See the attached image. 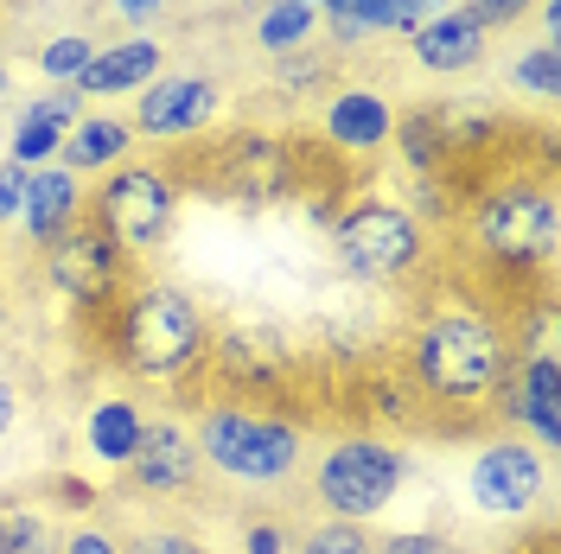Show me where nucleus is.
<instances>
[{
  "label": "nucleus",
  "mask_w": 561,
  "mask_h": 554,
  "mask_svg": "<svg viewBox=\"0 0 561 554\" xmlns=\"http://www.w3.org/2000/svg\"><path fill=\"white\" fill-rule=\"evenodd\" d=\"M396 370L415 395V415H440L447 427H472L491 415L497 377L511 370V325L479 300H434L409 325V338L396 350Z\"/></svg>",
  "instance_id": "1"
},
{
  "label": "nucleus",
  "mask_w": 561,
  "mask_h": 554,
  "mask_svg": "<svg viewBox=\"0 0 561 554\" xmlns=\"http://www.w3.org/2000/svg\"><path fill=\"white\" fill-rule=\"evenodd\" d=\"M103 345L108 363L135 382H185L205 370L210 319L205 307L173 287V280H128V293L103 312Z\"/></svg>",
  "instance_id": "2"
},
{
  "label": "nucleus",
  "mask_w": 561,
  "mask_h": 554,
  "mask_svg": "<svg viewBox=\"0 0 561 554\" xmlns=\"http://www.w3.org/2000/svg\"><path fill=\"white\" fill-rule=\"evenodd\" d=\"M472 249L504 287H524L529 275L556 268V185H549V160L524 173L479 178L472 185Z\"/></svg>",
  "instance_id": "3"
},
{
  "label": "nucleus",
  "mask_w": 561,
  "mask_h": 554,
  "mask_svg": "<svg viewBox=\"0 0 561 554\" xmlns=\"http://www.w3.org/2000/svg\"><path fill=\"white\" fill-rule=\"evenodd\" d=\"M198 465H210L217 478L249 490H275L300 472L307 459V427L280 408H255V402H205L198 427H192Z\"/></svg>",
  "instance_id": "4"
},
{
  "label": "nucleus",
  "mask_w": 561,
  "mask_h": 554,
  "mask_svg": "<svg viewBox=\"0 0 561 554\" xmlns=\"http://www.w3.org/2000/svg\"><path fill=\"white\" fill-rule=\"evenodd\" d=\"M179 192H185V185H179L173 166L122 160V166L103 173V185L83 198V217H90V223H96V230H103L128 262H140V255H153V249L173 236Z\"/></svg>",
  "instance_id": "5"
},
{
  "label": "nucleus",
  "mask_w": 561,
  "mask_h": 554,
  "mask_svg": "<svg viewBox=\"0 0 561 554\" xmlns=\"http://www.w3.org/2000/svg\"><path fill=\"white\" fill-rule=\"evenodd\" d=\"M332 249H339L351 280L396 287V280L421 275V262H427V223H415L409 205H389V198H351L332 217Z\"/></svg>",
  "instance_id": "6"
},
{
  "label": "nucleus",
  "mask_w": 561,
  "mask_h": 554,
  "mask_svg": "<svg viewBox=\"0 0 561 554\" xmlns=\"http://www.w3.org/2000/svg\"><path fill=\"white\" fill-rule=\"evenodd\" d=\"M402 485H409V452L396 440H383V434L332 440L313 472V497L325 504V517L339 522H377Z\"/></svg>",
  "instance_id": "7"
},
{
  "label": "nucleus",
  "mask_w": 561,
  "mask_h": 554,
  "mask_svg": "<svg viewBox=\"0 0 561 554\" xmlns=\"http://www.w3.org/2000/svg\"><path fill=\"white\" fill-rule=\"evenodd\" d=\"M205 370L217 377L224 402H255V395H280L294 377V338L275 319H224L210 325Z\"/></svg>",
  "instance_id": "8"
},
{
  "label": "nucleus",
  "mask_w": 561,
  "mask_h": 554,
  "mask_svg": "<svg viewBox=\"0 0 561 554\" xmlns=\"http://www.w3.org/2000/svg\"><path fill=\"white\" fill-rule=\"evenodd\" d=\"M205 185L224 192L230 205L268 210V205H287V198L307 185V166H300V153L280 135L237 128L230 140H217V153L205 160Z\"/></svg>",
  "instance_id": "9"
},
{
  "label": "nucleus",
  "mask_w": 561,
  "mask_h": 554,
  "mask_svg": "<svg viewBox=\"0 0 561 554\" xmlns=\"http://www.w3.org/2000/svg\"><path fill=\"white\" fill-rule=\"evenodd\" d=\"M128 275H135V262L108 243L90 217H77L65 236L45 249V280H51V293L70 300L77 312H108L128 293Z\"/></svg>",
  "instance_id": "10"
},
{
  "label": "nucleus",
  "mask_w": 561,
  "mask_h": 554,
  "mask_svg": "<svg viewBox=\"0 0 561 554\" xmlns=\"http://www.w3.org/2000/svg\"><path fill=\"white\" fill-rule=\"evenodd\" d=\"M549 490V452H536L524 434H497L466 465V497L479 517H529Z\"/></svg>",
  "instance_id": "11"
},
{
  "label": "nucleus",
  "mask_w": 561,
  "mask_h": 554,
  "mask_svg": "<svg viewBox=\"0 0 561 554\" xmlns=\"http://www.w3.org/2000/svg\"><path fill=\"white\" fill-rule=\"evenodd\" d=\"M491 420L524 434L536 452L561 447V363L556 357H511V370L497 377Z\"/></svg>",
  "instance_id": "12"
},
{
  "label": "nucleus",
  "mask_w": 561,
  "mask_h": 554,
  "mask_svg": "<svg viewBox=\"0 0 561 554\" xmlns=\"http://www.w3.org/2000/svg\"><path fill=\"white\" fill-rule=\"evenodd\" d=\"M224 115V83L205 70H160L147 90H135V135L147 140H192Z\"/></svg>",
  "instance_id": "13"
},
{
  "label": "nucleus",
  "mask_w": 561,
  "mask_h": 554,
  "mask_svg": "<svg viewBox=\"0 0 561 554\" xmlns=\"http://www.w3.org/2000/svg\"><path fill=\"white\" fill-rule=\"evenodd\" d=\"M389 128H396V108L370 83H339L325 96V108H319V135L345 160H370L377 147H389Z\"/></svg>",
  "instance_id": "14"
},
{
  "label": "nucleus",
  "mask_w": 561,
  "mask_h": 554,
  "mask_svg": "<svg viewBox=\"0 0 561 554\" xmlns=\"http://www.w3.org/2000/svg\"><path fill=\"white\" fill-rule=\"evenodd\" d=\"M122 472H128V485L147 490V497H185V490L198 485L205 465H198V447H192V427H179V420H147L135 459H128Z\"/></svg>",
  "instance_id": "15"
},
{
  "label": "nucleus",
  "mask_w": 561,
  "mask_h": 554,
  "mask_svg": "<svg viewBox=\"0 0 561 554\" xmlns=\"http://www.w3.org/2000/svg\"><path fill=\"white\" fill-rule=\"evenodd\" d=\"M160 70H167V45H160V38H147V33L108 38V45H96L90 70L77 77V96H83V103H90V96H135V90H147Z\"/></svg>",
  "instance_id": "16"
},
{
  "label": "nucleus",
  "mask_w": 561,
  "mask_h": 554,
  "mask_svg": "<svg viewBox=\"0 0 561 554\" xmlns=\"http://www.w3.org/2000/svg\"><path fill=\"white\" fill-rule=\"evenodd\" d=\"M415 45V65L421 70H434V77H466V70H479L485 65V45L491 33L472 20V7H440L421 33H409Z\"/></svg>",
  "instance_id": "17"
},
{
  "label": "nucleus",
  "mask_w": 561,
  "mask_h": 554,
  "mask_svg": "<svg viewBox=\"0 0 561 554\" xmlns=\"http://www.w3.org/2000/svg\"><path fill=\"white\" fill-rule=\"evenodd\" d=\"M83 178L65 173L58 160L51 166H33V178H26V205H20V223H26V243L33 249H51L58 236H65L70 223L83 217Z\"/></svg>",
  "instance_id": "18"
},
{
  "label": "nucleus",
  "mask_w": 561,
  "mask_h": 554,
  "mask_svg": "<svg viewBox=\"0 0 561 554\" xmlns=\"http://www.w3.org/2000/svg\"><path fill=\"white\" fill-rule=\"evenodd\" d=\"M135 153V128L122 122V115H83L77 128L65 135V147H58V166L65 173H115L122 160Z\"/></svg>",
  "instance_id": "19"
},
{
  "label": "nucleus",
  "mask_w": 561,
  "mask_h": 554,
  "mask_svg": "<svg viewBox=\"0 0 561 554\" xmlns=\"http://www.w3.org/2000/svg\"><path fill=\"white\" fill-rule=\"evenodd\" d=\"M65 529L51 497L38 490H0V554H58Z\"/></svg>",
  "instance_id": "20"
},
{
  "label": "nucleus",
  "mask_w": 561,
  "mask_h": 554,
  "mask_svg": "<svg viewBox=\"0 0 561 554\" xmlns=\"http://www.w3.org/2000/svg\"><path fill=\"white\" fill-rule=\"evenodd\" d=\"M140 427H147V415H140L128 395H103V402H90V415H83V447H90L96 465L122 472L140 447Z\"/></svg>",
  "instance_id": "21"
},
{
  "label": "nucleus",
  "mask_w": 561,
  "mask_h": 554,
  "mask_svg": "<svg viewBox=\"0 0 561 554\" xmlns=\"http://www.w3.org/2000/svg\"><path fill=\"white\" fill-rule=\"evenodd\" d=\"M313 33H319V13L307 0H268V7L255 13V45H262L268 58H287V51L313 45Z\"/></svg>",
  "instance_id": "22"
},
{
  "label": "nucleus",
  "mask_w": 561,
  "mask_h": 554,
  "mask_svg": "<svg viewBox=\"0 0 561 554\" xmlns=\"http://www.w3.org/2000/svg\"><path fill=\"white\" fill-rule=\"evenodd\" d=\"M389 147L402 153L409 173H447V147H440V128H434V108H409V115H396Z\"/></svg>",
  "instance_id": "23"
},
{
  "label": "nucleus",
  "mask_w": 561,
  "mask_h": 554,
  "mask_svg": "<svg viewBox=\"0 0 561 554\" xmlns=\"http://www.w3.org/2000/svg\"><path fill=\"white\" fill-rule=\"evenodd\" d=\"M268 90H275L280 103L319 96V90H332V58H325V51H313V45H300V51L275 58V77H268Z\"/></svg>",
  "instance_id": "24"
},
{
  "label": "nucleus",
  "mask_w": 561,
  "mask_h": 554,
  "mask_svg": "<svg viewBox=\"0 0 561 554\" xmlns=\"http://www.w3.org/2000/svg\"><path fill=\"white\" fill-rule=\"evenodd\" d=\"M90 58H96V38L90 33H51L45 45H38V70H45V83H70V90H77V77L90 70Z\"/></svg>",
  "instance_id": "25"
},
{
  "label": "nucleus",
  "mask_w": 561,
  "mask_h": 554,
  "mask_svg": "<svg viewBox=\"0 0 561 554\" xmlns=\"http://www.w3.org/2000/svg\"><path fill=\"white\" fill-rule=\"evenodd\" d=\"M511 90L517 96H536V103H549V96H561V51L542 38V45H529L524 58L511 65Z\"/></svg>",
  "instance_id": "26"
},
{
  "label": "nucleus",
  "mask_w": 561,
  "mask_h": 554,
  "mask_svg": "<svg viewBox=\"0 0 561 554\" xmlns=\"http://www.w3.org/2000/svg\"><path fill=\"white\" fill-rule=\"evenodd\" d=\"M287 554H377V535H370V522L325 517L319 529H307V535H300Z\"/></svg>",
  "instance_id": "27"
},
{
  "label": "nucleus",
  "mask_w": 561,
  "mask_h": 554,
  "mask_svg": "<svg viewBox=\"0 0 561 554\" xmlns=\"http://www.w3.org/2000/svg\"><path fill=\"white\" fill-rule=\"evenodd\" d=\"M58 147H65V128H51V122H33V115H13V140H7V160L13 166H51L58 160Z\"/></svg>",
  "instance_id": "28"
},
{
  "label": "nucleus",
  "mask_w": 561,
  "mask_h": 554,
  "mask_svg": "<svg viewBox=\"0 0 561 554\" xmlns=\"http://www.w3.org/2000/svg\"><path fill=\"white\" fill-rule=\"evenodd\" d=\"M319 26L332 33L339 51H351V45H364V38L383 33V26H377V0H339L332 13H319Z\"/></svg>",
  "instance_id": "29"
},
{
  "label": "nucleus",
  "mask_w": 561,
  "mask_h": 554,
  "mask_svg": "<svg viewBox=\"0 0 561 554\" xmlns=\"http://www.w3.org/2000/svg\"><path fill=\"white\" fill-rule=\"evenodd\" d=\"M122 542H128V554H210V542L185 522H153V529L122 535Z\"/></svg>",
  "instance_id": "30"
},
{
  "label": "nucleus",
  "mask_w": 561,
  "mask_h": 554,
  "mask_svg": "<svg viewBox=\"0 0 561 554\" xmlns=\"http://www.w3.org/2000/svg\"><path fill=\"white\" fill-rule=\"evenodd\" d=\"M20 115H33V122H51V128H77L83 122V96L70 90V83H51L45 96H33V103H20Z\"/></svg>",
  "instance_id": "31"
},
{
  "label": "nucleus",
  "mask_w": 561,
  "mask_h": 554,
  "mask_svg": "<svg viewBox=\"0 0 561 554\" xmlns=\"http://www.w3.org/2000/svg\"><path fill=\"white\" fill-rule=\"evenodd\" d=\"M440 7H454V0H377V26L383 33H421Z\"/></svg>",
  "instance_id": "32"
},
{
  "label": "nucleus",
  "mask_w": 561,
  "mask_h": 554,
  "mask_svg": "<svg viewBox=\"0 0 561 554\" xmlns=\"http://www.w3.org/2000/svg\"><path fill=\"white\" fill-rule=\"evenodd\" d=\"M45 497H51V510H70V517H90V510L103 504V490L90 485V478H77V472H58Z\"/></svg>",
  "instance_id": "33"
},
{
  "label": "nucleus",
  "mask_w": 561,
  "mask_h": 554,
  "mask_svg": "<svg viewBox=\"0 0 561 554\" xmlns=\"http://www.w3.org/2000/svg\"><path fill=\"white\" fill-rule=\"evenodd\" d=\"M58 554H128V542L115 529H103V522H77V529H65V549Z\"/></svg>",
  "instance_id": "34"
},
{
  "label": "nucleus",
  "mask_w": 561,
  "mask_h": 554,
  "mask_svg": "<svg viewBox=\"0 0 561 554\" xmlns=\"http://www.w3.org/2000/svg\"><path fill=\"white\" fill-rule=\"evenodd\" d=\"M377 554H454V542L434 529H396V535H377Z\"/></svg>",
  "instance_id": "35"
},
{
  "label": "nucleus",
  "mask_w": 561,
  "mask_h": 554,
  "mask_svg": "<svg viewBox=\"0 0 561 554\" xmlns=\"http://www.w3.org/2000/svg\"><path fill=\"white\" fill-rule=\"evenodd\" d=\"M294 542H287V529H280L275 517H249L243 522V554H287Z\"/></svg>",
  "instance_id": "36"
},
{
  "label": "nucleus",
  "mask_w": 561,
  "mask_h": 554,
  "mask_svg": "<svg viewBox=\"0 0 561 554\" xmlns=\"http://www.w3.org/2000/svg\"><path fill=\"white\" fill-rule=\"evenodd\" d=\"M529 7H536V0H472V20L491 33V26H517Z\"/></svg>",
  "instance_id": "37"
},
{
  "label": "nucleus",
  "mask_w": 561,
  "mask_h": 554,
  "mask_svg": "<svg viewBox=\"0 0 561 554\" xmlns=\"http://www.w3.org/2000/svg\"><path fill=\"white\" fill-rule=\"evenodd\" d=\"M26 166H13V160H0V223L7 217H20V205H26Z\"/></svg>",
  "instance_id": "38"
},
{
  "label": "nucleus",
  "mask_w": 561,
  "mask_h": 554,
  "mask_svg": "<svg viewBox=\"0 0 561 554\" xmlns=\"http://www.w3.org/2000/svg\"><path fill=\"white\" fill-rule=\"evenodd\" d=\"M13 420H20V382L0 377V440L13 434Z\"/></svg>",
  "instance_id": "39"
},
{
  "label": "nucleus",
  "mask_w": 561,
  "mask_h": 554,
  "mask_svg": "<svg viewBox=\"0 0 561 554\" xmlns=\"http://www.w3.org/2000/svg\"><path fill=\"white\" fill-rule=\"evenodd\" d=\"M108 7H115V13H122V20H160V13H167V0H108Z\"/></svg>",
  "instance_id": "40"
},
{
  "label": "nucleus",
  "mask_w": 561,
  "mask_h": 554,
  "mask_svg": "<svg viewBox=\"0 0 561 554\" xmlns=\"http://www.w3.org/2000/svg\"><path fill=\"white\" fill-rule=\"evenodd\" d=\"M7 96H13V70L0 65V103H7Z\"/></svg>",
  "instance_id": "41"
},
{
  "label": "nucleus",
  "mask_w": 561,
  "mask_h": 554,
  "mask_svg": "<svg viewBox=\"0 0 561 554\" xmlns=\"http://www.w3.org/2000/svg\"><path fill=\"white\" fill-rule=\"evenodd\" d=\"M307 7H313V13H332V7H339V0H307Z\"/></svg>",
  "instance_id": "42"
},
{
  "label": "nucleus",
  "mask_w": 561,
  "mask_h": 554,
  "mask_svg": "<svg viewBox=\"0 0 561 554\" xmlns=\"http://www.w3.org/2000/svg\"><path fill=\"white\" fill-rule=\"evenodd\" d=\"M0 338H7V300H0Z\"/></svg>",
  "instance_id": "43"
}]
</instances>
